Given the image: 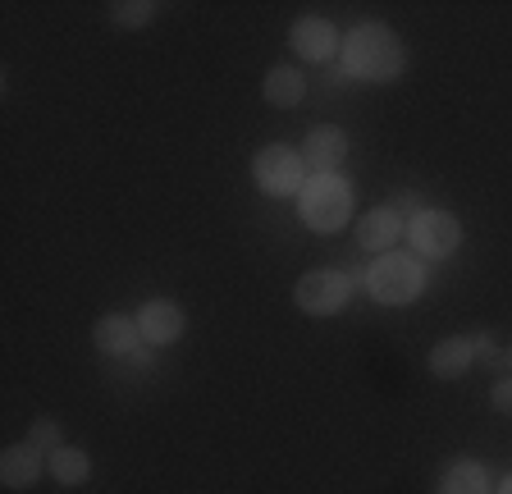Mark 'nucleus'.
<instances>
[{
  "label": "nucleus",
  "mask_w": 512,
  "mask_h": 494,
  "mask_svg": "<svg viewBox=\"0 0 512 494\" xmlns=\"http://www.w3.org/2000/svg\"><path fill=\"white\" fill-rule=\"evenodd\" d=\"M490 408L503 412V417H512V376H503L490 385Z\"/></svg>",
  "instance_id": "6ab92c4d"
},
{
  "label": "nucleus",
  "mask_w": 512,
  "mask_h": 494,
  "mask_svg": "<svg viewBox=\"0 0 512 494\" xmlns=\"http://www.w3.org/2000/svg\"><path fill=\"white\" fill-rule=\"evenodd\" d=\"M92 344L96 353H106V357H128V353H138L142 344V330H138V316H101V321L92 325Z\"/></svg>",
  "instance_id": "9b49d317"
},
{
  "label": "nucleus",
  "mask_w": 512,
  "mask_h": 494,
  "mask_svg": "<svg viewBox=\"0 0 512 494\" xmlns=\"http://www.w3.org/2000/svg\"><path fill=\"white\" fill-rule=\"evenodd\" d=\"M403 234H407V220L398 206H375V211H366L362 220H357V243H362L366 252H375V257L398 252V238Z\"/></svg>",
  "instance_id": "1a4fd4ad"
},
{
  "label": "nucleus",
  "mask_w": 512,
  "mask_h": 494,
  "mask_svg": "<svg viewBox=\"0 0 512 494\" xmlns=\"http://www.w3.org/2000/svg\"><path fill=\"white\" fill-rule=\"evenodd\" d=\"M252 179H256V188H261L266 197H298L302 188H307L311 170H307V161H302L298 147H288V142H270V147L256 151Z\"/></svg>",
  "instance_id": "20e7f679"
},
{
  "label": "nucleus",
  "mask_w": 512,
  "mask_h": 494,
  "mask_svg": "<svg viewBox=\"0 0 512 494\" xmlns=\"http://www.w3.org/2000/svg\"><path fill=\"white\" fill-rule=\"evenodd\" d=\"M28 444H32V449H42V453H55L64 444L60 421H55V417H37V421H32V430H28Z\"/></svg>",
  "instance_id": "f3484780"
},
{
  "label": "nucleus",
  "mask_w": 512,
  "mask_h": 494,
  "mask_svg": "<svg viewBox=\"0 0 512 494\" xmlns=\"http://www.w3.org/2000/svg\"><path fill=\"white\" fill-rule=\"evenodd\" d=\"M471 362H476V344H471V334H448V339H439V344L430 348V376H439V380L467 376Z\"/></svg>",
  "instance_id": "ddd939ff"
},
{
  "label": "nucleus",
  "mask_w": 512,
  "mask_h": 494,
  "mask_svg": "<svg viewBox=\"0 0 512 494\" xmlns=\"http://www.w3.org/2000/svg\"><path fill=\"white\" fill-rule=\"evenodd\" d=\"M288 46H293V55L307 60V65H325L343 46V33L330 19H320V14H302V19L293 23V33H288Z\"/></svg>",
  "instance_id": "0eeeda50"
},
{
  "label": "nucleus",
  "mask_w": 512,
  "mask_h": 494,
  "mask_svg": "<svg viewBox=\"0 0 512 494\" xmlns=\"http://www.w3.org/2000/svg\"><path fill=\"white\" fill-rule=\"evenodd\" d=\"M407 243H412V252L421 261H444L458 252L462 243V225L453 211H439V206H430V211H416L412 225H407Z\"/></svg>",
  "instance_id": "39448f33"
},
{
  "label": "nucleus",
  "mask_w": 512,
  "mask_h": 494,
  "mask_svg": "<svg viewBox=\"0 0 512 494\" xmlns=\"http://www.w3.org/2000/svg\"><path fill=\"white\" fill-rule=\"evenodd\" d=\"M138 330H142V344L151 348H170L183 339V330H188V316H183L179 302L170 298H151L138 307Z\"/></svg>",
  "instance_id": "6e6552de"
},
{
  "label": "nucleus",
  "mask_w": 512,
  "mask_h": 494,
  "mask_svg": "<svg viewBox=\"0 0 512 494\" xmlns=\"http://www.w3.org/2000/svg\"><path fill=\"white\" fill-rule=\"evenodd\" d=\"M499 494H512V472L503 476V485H499Z\"/></svg>",
  "instance_id": "412c9836"
},
{
  "label": "nucleus",
  "mask_w": 512,
  "mask_h": 494,
  "mask_svg": "<svg viewBox=\"0 0 512 494\" xmlns=\"http://www.w3.org/2000/svg\"><path fill=\"white\" fill-rule=\"evenodd\" d=\"M42 462H46V453L32 449L28 440L10 444V449L0 453V481H5V490H32V485L42 481Z\"/></svg>",
  "instance_id": "f8f14e48"
},
{
  "label": "nucleus",
  "mask_w": 512,
  "mask_h": 494,
  "mask_svg": "<svg viewBox=\"0 0 512 494\" xmlns=\"http://www.w3.org/2000/svg\"><path fill=\"white\" fill-rule=\"evenodd\" d=\"M261 97H266L270 106H279V110H293V106H302V97H307V78H302L298 65H275L266 74Z\"/></svg>",
  "instance_id": "4468645a"
},
{
  "label": "nucleus",
  "mask_w": 512,
  "mask_h": 494,
  "mask_svg": "<svg viewBox=\"0 0 512 494\" xmlns=\"http://www.w3.org/2000/svg\"><path fill=\"white\" fill-rule=\"evenodd\" d=\"M298 215L316 234H339L352 220V183L339 174H311L298 193Z\"/></svg>",
  "instance_id": "7ed1b4c3"
},
{
  "label": "nucleus",
  "mask_w": 512,
  "mask_h": 494,
  "mask_svg": "<svg viewBox=\"0 0 512 494\" xmlns=\"http://www.w3.org/2000/svg\"><path fill=\"white\" fill-rule=\"evenodd\" d=\"M352 298V280L343 270H307L293 289V302H298V312L307 316H339Z\"/></svg>",
  "instance_id": "423d86ee"
},
{
  "label": "nucleus",
  "mask_w": 512,
  "mask_h": 494,
  "mask_svg": "<svg viewBox=\"0 0 512 494\" xmlns=\"http://www.w3.org/2000/svg\"><path fill=\"white\" fill-rule=\"evenodd\" d=\"M439 494H490V472L480 462H453L444 472Z\"/></svg>",
  "instance_id": "dca6fc26"
},
{
  "label": "nucleus",
  "mask_w": 512,
  "mask_h": 494,
  "mask_svg": "<svg viewBox=\"0 0 512 494\" xmlns=\"http://www.w3.org/2000/svg\"><path fill=\"white\" fill-rule=\"evenodd\" d=\"M339 65L348 78H362V83H394L407 69V46L398 42V33L389 23L366 19L343 33Z\"/></svg>",
  "instance_id": "f257e3e1"
},
{
  "label": "nucleus",
  "mask_w": 512,
  "mask_h": 494,
  "mask_svg": "<svg viewBox=\"0 0 512 494\" xmlns=\"http://www.w3.org/2000/svg\"><path fill=\"white\" fill-rule=\"evenodd\" d=\"M343 156H348V133L334 129V124L311 129L307 142H302V161H307L311 174H339Z\"/></svg>",
  "instance_id": "9d476101"
},
{
  "label": "nucleus",
  "mask_w": 512,
  "mask_h": 494,
  "mask_svg": "<svg viewBox=\"0 0 512 494\" xmlns=\"http://www.w3.org/2000/svg\"><path fill=\"white\" fill-rule=\"evenodd\" d=\"M471 344H476V357H490L494 353V339H490V334H471Z\"/></svg>",
  "instance_id": "aec40b11"
},
{
  "label": "nucleus",
  "mask_w": 512,
  "mask_h": 494,
  "mask_svg": "<svg viewBox=\"0 0 512 494\" xmlns=\"http://www.w3.org/2000/svg\"><path fill=\"white\" fill-rule=\"evenodd\" d=\"M110 19H115L119 28H142V23L156 19V5H151V0H133V5H110Z\"/></svg>",
  "instance_id": "a211bd4d"
},
{
  "label": "nucleus",
  "mask_w": 512,
  "mask_h": 494,
  "mask_svg": "<svg viewBox=\"0 0 512 494\" xmlns=\"http://www.w3.org/2000/svg\"><path fill=\"white\" fill-rule=\"evenodd\" d=\"M366 293L380 307H407L426 293V266L416 252H384L366 270Z\"/></svg>",
  "instance_id": "f03ea898"
},
{
  "label": "nucleus",
  "mask_w": 512,
  "mask_h": 494,
  "mask_svg": "<svg viewBox=\"0 0 512 494\" xmlns=\"http://www.w3.org/2000/svg\"><path fill=\"white\" fill-rule=\"evenodd\" d=\"M46 472H51L60 485H87L92 458H87L83 449H74V444H60L55 453H46Z\"/></svg>",
  "instance_id": "2eb2a0df"
}]
</instances>
